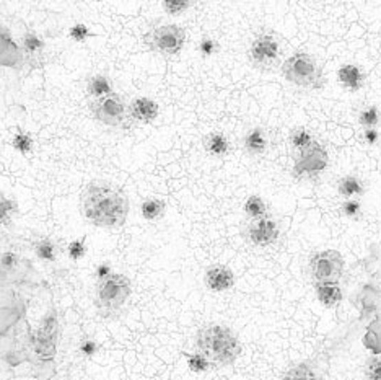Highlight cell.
<instances>
[{
	"label": "cell",
	"instance_id": "1",
	"mask_svg": "<svg viewBox=\"0 0 381 380\" xmlns=\"http://www.w3.org/2000/svg\"><path fill=\"white\" fill-rule=\"evenodd\" d=\"M129 209V198L126 193L108 181H93L80 194L83 218L96 227H121L126 224Z\"/></svg>",
	"mask_w": 381,
	"mask_h": 380
},
{
	"label": "cell",
	"instance_id": "2",
	"mask_svg": "<svg viewBox=\"0 0 381 380\" xmlns=\"http://www.w3.org/2000/svg\"><path fill=\"white\" fill-rule=\"evenodd\" d=\"M196 348L210 364L227 368L237 362L241 355V343L228 326L212 324L202 326L196 335Z\"/></svg>",
	"mask_w": 381,
	"mask_h": 380
},
{
	"label": "cell",
	"instance_id": "3",
	"mask_svg": "<svg viewBox=\"0 0 381 380\" xmlns=\"http://www.w3.org/2000/svg\"><path fill=\"white\" fill-rule=\"evenodd\" d=\"M131 293L132 284L129 277L121 273H111L108 277L96 282L95 304L101 315H114L129 300Z\"/></svg>",
	"mask_w": 381,
	"mask_h": 380
},
{
	"label": "cell",
	"instance_id": "4",
	"mask_svg": "<svg viewBox=\"0 0 381 380\" xmlns=\"http://www.w3.org/2000/svg\"><path fill=\"white\" fill-rule=\"evenodd\" d=\"M282 74L290 83L301 88L321 90L326 83L320 64L316 63L313 56L303 51L292 54L282 64Z\"/></svg>",
	"mask_w": 381,
	"mask_h": 380
},
{
	"label": "cell",
	"instance_id": "5",
	"mask_svg": "<svg viewBox=\"0 0 381 380\" xmlns=\"http://www.w3.org/2000/svg\"><path fill=\"white\" fill-rule=\"evenodd\" d=\"M57 341H59V320H57V312L54 308H50L46 315L43 317L38 330H34L30 337L31 348H33V352L36 355L38 361H54Z\"/></svg>",
	"mask_w": 381,
	"mask_h": 380
},
{
	"label": "cell",
	"instance_id": "6",
	"mask_svg": "<svg viewBox=\"0 0 381 380\" xmlns=\"http://www.w3.org/2000/svg\"><path fill=\"white\" fill-rule=\"evenodd\" d=\"M144 43L150 51L165 57H171L183 51L186 32L178 25H162L145 33Z\"/></svg>",
	"mask_w": 381,
	"mask_h": 380
},
{
	"label": "cell",
	"instance_id": "7",
	"mask_svg": "<svg viewBox=\"0 0 381 380\" xmlns=\"http://www.w3.org/2000/svg\"><path fill=\"white\" fill-rule=\"evenodd\" d=\"M127 106L129 105L119 94H111L105 98L88 101L91 118L111 127H129Z\"/></svg>",
	"mask_w": 381,
	"mask_h": 380
},
{
	"label": "cell",
	"instance_id": "8",
	"mask_svg": "<svg viewBox=\"0 0 381 380\" xmlns=\"http://www.w3.org/2000/svg\"><path fill=\"white\" fill-rule=\"evenodd\" d=\"M329 165V154L320 142H314L303 152L296 154L292 175L296 180L318 178Z\"/></svg>",
	"mask_w": 381,
	"mask_h": 380
},
{
	"label": "cell",
	"instance_id": "9",
	"mask_svg": "<svg viewBox=\"0 0 381 380\" xmlns=\"http://www.w3.org/2000/svg\"><path fill=\"white\" fill-rule=\"evenodd\" d=\"M309 275L314 282H339L344 275V256L338 250L318 251L309 260Z\"/></svg>",
	"mask_w": 381,
	"mask_h": 380
},
{
	"label": "cell",
	"instance_id": "10",
	"mask_svg": "<svg viewBox=\"0 0 381 380\" xmlns=\"http://www.w3.org/2000/svg\"><path fill=\"white\" fill-rule=\"evenodd\" d=\"M248 57H250L252 67L268 72V70L274 69V65L281 59V46L272 34H258L252 39L250 50H248Z\"/></svg>",
	"mask_w": 381,
	"mask_h": 380
},
{
	"label": "cell",
	"instance_id": "11",
	"mask_svg": "<svg viewBox=\"0 0 381 380\" xmlns=\"http://www.w3.org/2000/svg\"><path fill=\"white\" fill-rule=\"evenodd\" d=\"M279 227L276 220L271 218H263L258 220H252V224L246 229V238L251 245L259 246V249H264V246L274 245L279 238Z\"/></svg>",
	"mask_w": 381,
	"mask_h": 380
},
{
	"label": "cell",
	"instance_id": "12",
	"mask_svg": "<svg viewBox=\"0 0 381 380\" xmlns=\"http://www.w3.org/2000/svg\"><path fill=\"white\" fill-rule=\"evenodd\" d=\"M20 51L23 54V61L31 69H38L44 65V56H46V41L41 34L28 32L20 39Z\"/></svg>",
	"mask_w": 381,
	"mask_h": 380
},
{
	"label": "cell",
	"instance_id": "13",
	"mask_svg": "<svg viewBox=\"0 0 381 380\" xmlns=\"http://www.w3.org/2000/svg\"><path fill=\"white\" fill-rule=\"evenodd\" d=\"M160 108L158 103L147 96L134 98L127 106V118H129V127L134 125H150L158 118Z\"/></svg>",
	"mask_w": 381,
	"mask_h": 380
},
{
	"label": "cell",
	"instance_id": "14",
	"mask_svg": "<svg viewBox=\"0 0 381 380\" xmlns=\"http://www.w3.org/2000/svg\"><path fill=\"white\" fill-rule=\"evenodd\" d=\"M204 282L212 293H225V291H230L235 286V275L232 269L225 266V264H212L206 269Z\"/></svg>",
	"mask_w": 381,
	"mask_h": 380
},
{
	"label": "cell",
	"instance_id": "15",
	"mask_svg": "<svg viewBox=\"0 0 381 380\" xmlns=\"http://www.w3.org/2000/svg\"><path fill=\"white\" fill-rule=\"evenodd\" d=\"M314 294L323 306L331 308L342 302L344 291L339 282H314Z\"/></svg>",
	"mask_w": 381,
	"mask_h": 380
},
{
	"label": "cell",
	"instance_id": "16",
	"mask_svg": "<svg viewBox=\"0 0 381 380\" xmlns=\"http://www.w3.org/2000/svg\"><path fill=\"white\" fill-rule=\"evenodd\" d=\"M338 81L345 90L358 92L365 85V74L356 64H344L338 70Z\"/></svg>",
	"mask_w": 381,
	"mask_h": 380
},
{
	"label": "cell",
	"instance_id": "17",
	"mask_svg": "<svg viewBox=\"0 0 381 380\" xmlns=\"http://www.w3.org/2000/svg\"><path fill=\"white\" fill-rule=\"evenodd\" d=\"M85 92L88 98L93 100H100L105 98L111 94H114L113 90V82L109 81L108 75L105 74H93L87 78V85H85Z\"/></svg>",
	"mask_w": 381,
	"mask_h": 380
},
{
	"label": "cell",
	"instance_id": "18",
	"mask_svg": "<svg viewBox=\"0 0 381 380\" xmlns=\"http://www.w3.org/2000/svg\"><path fill=\"white\" fill-rule=\"evenodd\" d=\"M282 380H325L321 369L312 361L300 362L283 374Z\"/></svg>",
	"mask_w": 381,
	"mask_h": 380
},
{
	"label": "cell",
	"instance_id": "19",
	"mask_svg": "<svg viewBox=\"0 0 381 380\" xmlns=\"http://www.w3.org/2000/svg\"><path fill=\"white\" fill-rule=\"evenodd\" d=\"M204 149L212 157H225L230 152V140L220 132H210L202 140Z\"/></svg>",
	"mask_w": 381,
	"mask_h": 380
},
{
	"label": "cell",
	"instance_id": "20",
	"mask_svg": "<svg viewBox=\"0 0 381 380\" xmlns=\"http://www.w3.org/2000/svg\"><path fill=\"white\" fill-rule=\"evenodd\" d=\"M243 145L250 156H263L268 149V138L261 127H252L243 139Z\"/></svg>",
	"mask_w": 381,
	"mask_h": 380
},
{
	"label": "cell",
	"instance_id": "21",
	"mask_svg": "<svg viewBox=\"0 0 381 380\" xmlns=\"http://www.w3.org/2000/svg\"><path fill=\"white\" fill-rule=\"evenodd\" d=\"M57 245L51 238H39L38 242H34V255L44 263H54L57 260Z\"/></svg>",
	"mask_w": 381,
	"mask_h": 380
},
{
	"label": "cell",
	"instance_id": "22",
	"mask_svg": "<svg viewBox=\"0 0 381 380\" xmlns=\"http://www.w3.org/2000/svg\"><path fill=\"white\" fill-rule=\"evenodd\" d=\"M165 211H166L165 201L157 200V198H150V200H145L140 206L142 218L150 220V222L162 219L163 215H165Z\"/></svg>",
	"mask_w": 381,
	"mask_h": 380
},
{
	"label": "cell",
	"instance_id": "23",
	"mask_svg": "<svg viewBox=\"0 0 381 380\" xmlns=\"http://www.w3.org/2000/svg\"><path fill=\"white\" fill-rule=\"evenodd\" d=\"M21 264H23V262H21L19 255L12 253V251L0 253V277H7L19 273Z\"/></svg>",
	"mask_w": 381,
	"mask_h": 380
},
{
	"label": "cell",
	"instance_id": "24",
	"mask_svg": "<svg viewBox=\"0 0 381 380\" xmlns=\"http://www.w3.org/2000/svg\"><path fill=\"white\" fill-rule=\"evenodd\" d=\"M243 209H245V214L248 218L252 220L268 218V206H265V202L261 200L259 196H256V194L248 198Z\"/></svg>",
	"mask_w": 381,
	"mask_h": 380
},
{
	"label": "cell",
	"instance_id": "25",
	"mask_svg": "<svg viewBox=\"0 0 381 380\" xmlns=\"http://www.w3.org/2000/svg\"><path fill=\"white\" fill-rule=\"evenodd\" d=\"M338 191L344 198L358 196V194L363 193V184L357 176H344V178L339 180Z\"/></svg>",
	"mask_w": 381,
	"mask_h": 380
},
{
	"label": "cell",
	"instance_id": "26",
	"mask_svg": "<svg viewBox=\"0 0 381 380\" xmlns=\"http://www.w3.org/2000/svg\"><path fill=\"white\" fill-rule=\"evenodd\" d=\"M12 147L19 154H21V156H28L34 149V139L31 138L30 132L19 129L12 138Z\"/></svg>",
	"mask_w": 381,
	"mask_h": 380
},
{
	"label": "cell",
	"instance_id": "27",
	"mask_svg": "<svg viewBox=\"0 0 381 380\" xmlns=\"http://www.w3.org/2000/svg\"><path fill=\"white\" fill-rule=\"evenodd\" d=\"M290 142H292V147L296 150V154H300V152H303V150H307L308 147H312L316 140L313 139V136L309 134L305 127H298V129H295L294 132H292Z\"/></svg>",
	"mask_w": 381,
	"mask_h": 380
},
{
	"label": "cell",
	"instance_id": "28",
	"mask_svg": "<svg viewBox=\"0 0 381 380\" xmlns=\"http://www.w3.org/2000/svg\"><path fill=\"white\" fill-rule=\"evenodd\" d=\"M186 362H188L189 370H193L194 374H204L210 369V361L207 359L202 352H190L186 356Z\"/></svg>",
	"mask_w": 381,
	"mask_h": 380
},
{
	"label": "cell",
	"instance_id": "29",
	"mask_svg": "<svg viewBox=\"0 0 381 380\" xmlns=\"http://www.w3.org/2000/svg\"><path fill=\"white\" fill-rule=\"evenodd\" d=\"M358 125L365 127V129H376L380 125V112L376 106H369L358 114Z\"/></svg>",
	"mask_w": 381,
	"mask_h": 380
},
{
	"label": "cell",
	"instance_id": "30",
	"mask_svg": "<svg viewBox=\"0 0 381 380\" xmlns=\"http://www.w3.org/2000/svg\"><path fill=\"white\" fill-rule=\"evenodd\" d=\"M17 212V202L0 191V225L7 224Z\"/></svg>",
	"mask_w": 381,
	"mask_h": 380
},
{
	"label": "cell",
	"instance_id": "31",
	"mask_svg": "<svg viewBox=\"0 0 381 380\" xmlns=\"http://www.w3.org/2000/svg\"><path fill=\"white\" fill-rule=\"evenodd\" d=\"M87 238H77V240L70 242L67 245V255L69 258L72 260V262H78V260H82L83 256L87 255Z\"/></svg>",
	"mask_w": 381,
	"mask_h": 380
},
{
	"label": "cell",
	"instance_id": "32",
	"mask_svg": "<svg viewBox=\"0 0 381 380\" xmlns=\"http://www.w3.org/2000/svg\"><path fill=\"white\" fill-rule=\"evenodd\" d=\"M367 380H381V356H370L365 362Z\"/></svg>",
	"mask_w": 381,
	"mask_h": 380
},
{
	"label": "cell",
	"instance_id": "33",
	"mask_svg": "<svg viewBox=\"0 0 381 380\" xmlns=\"http://www.w3.org/2000/svg\"><path fill=\"white\" fill-rule=\"evenodd\" d=\"M162 6L170 15H179V13L188 10L189 7H193L194 2H190V0H163Z\"/></svg>",
	"mask_w": 381,
	"mask_h": 380
},
{
	"label": "cell",
	"instance_id": "34",
	"mask_svg": "<svg viewBox=\"0 0 381 380\" xmlns=\"http://www.w3.org/2000/svg\"><path fill=\"white\" fill-rule=\"evenodd\" d=\"M90 34H91L90 28H88L85 23H75L72 28L69 30V36L77 43L87 41V39L90 38Z\"/></svg>",
	"mask_w": 381,
	"mask_h": 380
},
{
	"label": "cell",
	"instance_id": "35",
	"mask_svg": "<svg viewBox=\"0 0 381 380\" xmlns=\"http://www.w3.org/2000/svg\"><path fill=\"white\" fill-rule=\"evenodd\" d=\"M78 352L83 357H93L98 352V343L91 338H83L80 344H78Z\"/></svg>",
	"mask_w": 381,
	"mask_h": 380
},
{
	"label": "cell",
	"instance_id": "36",
	"mask_svg": "<svg viewBox=\"0 0 381 380\" xmlns=\"http://www.w3.org/2000/svg\"><path fill=\"white\" fill-rule=\"evenodd\" d=\"M340 209H342V214L345 215V218H357L358 212H360V202L345 201Z\"/></svg>",
	"mask_w": 381,
	"mask_h": 380
},
{
	"label": "cell",
	"instance_id": "37",
	"mask_svg": "<svg viewBox=\"0 0 381 380\" xmlns=\"http://www.w3.org/2000/svg\"><path fill=\"white\" fill-rule=\"evenodd\" d=\"M215 50H217V43L210 38H204L201 41V44H199V51H201V54L204 57L212 56L215 52Z\"/></svg>",
	"mask_w": 381,
	"mask_h": 380
},
{
	"label": "cell",
	"instance_id": "38",
	"mask_svg": "<svg viewBox=\"0 0 381 380\" xmlns=\"http://www.w3.org/2000/svg\"><path fill=\"white\" fill-rule=\"evenodd\" d=\"M111 273H113V269H111V266L108 263H101L98 268H96L95 271V276H96V281H101L105 279V277H108Z\"/></svg>",
	"mask_w": 381,
	"mask_h": 380
},
{
	"label": "cell",
	"instance_id": "39",
	"mask_svg": "<svg viewBox=\"0 0 381 380\" xmlns=\"http://www.w3.org/2000/svg\"><path fill=\"white\" fill-rule=\"evenodd\" d=\"M363 139H365L369 144H375L376 140L380 139V132H378V129H365V134H363Z\"/></svg>",
	"mask_w": 381,
	"mask_h": 380
}]
</instances>
